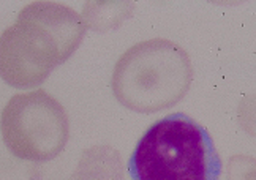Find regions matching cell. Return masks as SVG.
Masks as SVG:
<instances>
[{"mask_svg": "<svg viewBox=\"0 0 256 180\" xmlns=\"http://www.w3.org/2000/svg\"><path fill=\"white\" fill-rule=\"evenodd\" d=\"M0 128L12 154L28 162L56 158L70 134L64 106L43 88L10 100L2 111Z\"/></svg>", "mask_w": 256, "mask_h": 180, "instance_id": "obj_4", "label": "cell"}, {"mask_svg": "<svg viewBox=\"0 0 256 180\" xmlns=\"http://www.w3.org/2000/svg\"><path fill=\"white\" fill-rule=\"evenodd\" d=\"M128 171L133 180H218L222 162L208 130L176 112L144 133Z\"/></svg>", "mask_w": 256, "mask_h": 180, "instance_id": "obj_2", "label": "cell"}, {"mask_svg": "<svg viewBox=\"0 0 256 180\" xmlns=\"http://www.w3.org/2000/svg\"><path fill=\"white\" fill-rule=\"evenodd\" d=\"M192 66L179 46L164 40L144 42L119 58L112 90L126 108L154 112L176 103L190 86Z\"/></svg>", "mask_w": 256, "mask_h": 180, "instance_id": "obj_3", "label": "cell"}, {"mask_svg": "<svg viewBox=\"0 0 256 180\" xmlns=\"http://www.w3.org/2000/svg\"><path fill=\"white\" fill-rule=\"evenodd\" d=\"M84 32V19L62 4L26 5L0 35V76L18 88L42 84L76 51Z\"/></svg>", "mask_w": 256, "mask_h": 180, "instance_id": "obj_1", "label": "cell"}]
</instances>
